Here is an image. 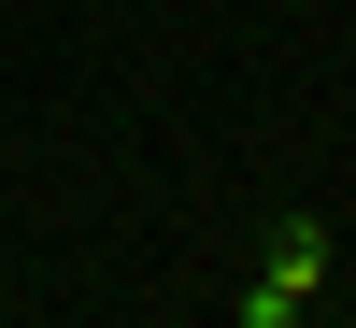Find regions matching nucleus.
<instances>
[{
    "mask_svg": "<svg viewBox=\"0 0 356 328\" xmlns=\"http://www.w3.org/2000/svg\"><path fill=\"white\" fill-rule=\"evenodd\" d=\"M314 272H328V228H314V214H285V243H271V286H314Z\"/></svg>",
    "mask_w": 356,
    "mask_h": 328,
    "instance_id": "nucleus-1",
    "label": "nucleus"
}]
</instances>
